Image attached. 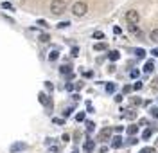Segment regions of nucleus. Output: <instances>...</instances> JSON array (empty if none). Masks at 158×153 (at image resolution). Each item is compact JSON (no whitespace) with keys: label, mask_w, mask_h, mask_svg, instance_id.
Instances as JSON below:
<instances>
[{"label":"nucleus","mask_w":158,"mask_h":153,"mask_svg":"<svg viewBox=\"0 0 158 153\" xmlns=\"http://www.w3.org/2000/svg\"><path fill=\"white\" fill-rule=\"evenodd\" d=\"M58 58H59V52H58V51H50V52H49V60H50V61H56Z\"/></svg>","instance_id":"nucleus-19"},{"label":"nucleus","mask_w":158,"mask_h":153,"mask_svg":"<svg viewBox=\"0 0 158 153\" xmlns=\"http://www.w3.org/2000/svg\"><path fill=\"white\" fill-rule=\"evenodd\" d=\"M59 72H61V74H72V67H70V65H61V67H59Z\"/></svg>","instance_id":"nucleus-13"},{"label":"nucleus","mask_w":158,"mask_h":153,"mask_svg":"<svg viewBox=\"0 0 158 153\" xmlns=\"http://www.w3.org/2000/svg\"><path fill=\"white\" fill-rule=\"evenodd\" d=\"M138 74H140V70H137V69H133V70H129V78H133V79H137Z\"/></svg>","instance_id":"nucleus-24"},{"label":"nucleus","mask_w":158,"mask_h":153,"mask_svg":"<svg viewBox=\"0 0 158 153\" xmlns=\"http://www.w3.org/2000/svg\"><path fill=\"white\" fill-rule=\"evenodd\" d=\"M49 40H50V36L47 32H41V34H40V41H41V43H47Z\"/></svg>","instance_id":"nucleus-20"},{"label":"nucleus","mask_w":158,"mask_h":153,"mask_svg":"<svg viewBox=\"0 0 158 153\" xmlns=\"http://www.w3.org/2000/svg\"><path fill=\"white\" fill-rule=\"evenodd\" d=\"M140 126H149V121L148 119H140Z\"/></svg>","instance_id":"nucleus-39"},{"label":"nucleus","mask_w":158,"mask_h":153,"mask_svg":"<svg viewBox=\"0 0 158 153\" xmlns=\"http://www.w3.org/2000/svg\"><path fill=\"white\" fill-rule=\"evenodd\" d=\"M67 90H69V92L74 90V85H72V83H67Z\"/></svg>","instance_id":"nucleus-44"},{"label":"nucleus","mask_w":158,"mask_h":153,"mask_svg":"<svg viewBox=\"0 0 158 153\" xmlns=\"http://www.w3.org/2000/svg\"><path fill=\"white\" fill-rule=\"evenodd\" d=\"M156 148H158V141H156Z\"/></svg>","instance_id":"nucleus-48"},{"label":"nucleus","mask_w":158,"mask_h":153,"mask_svg":"<svg viewBox=\"0 0 158 153\" xmlns=\"http://www.w3.org/2000/svg\"><path fill=\"white\" fill-rule=\"evenodd\" d=\"M131 88H133L131 85H124V88H122V94H129V92H131Z\"/></svg>","instance_id":"nucleus-28"},{"label":"nucleus","mask_w":158,"mask_h":153,"mask_svg":"<svg viewBox=\"0 0 158 153\" xmlns=\"http://www.w3.org/2000/svg\"><path fill=\"white\" fill-rule=\"evenodd\" d=\"M149 112H151V115H153V117H156V119H158V106H153Z\"/></svg>","instance_id":"nucleus-26"},{"label":"nucleus","mask_w":158,"mask_h":153,"mask_svg":"<svg viewBox=\"0 0 158 153\" xmlns=\"http://www.w3.org/2000/svg\"><path fill=\"white\" fill-rule=\"evenodd\" d=\"M142 70L146 72V74H151V72L155 70V63H153L151 60H148V61H146V65H144V69H142Z\"/></svg>","instance_id":"nucleus-9"},{"label":"nucleus","mask_w":158,"mask_h":153,"mask_svg":"<svg viewBox=\"0 0 158 153\" xmlns=\"http://www.w3.org/2000/svg\"><path fill=\"white\" fill-rule=\"evenodd\" d=\"M94 148H95V141H92V139H88L86 142L83 144V150H85L86 153H92L94 151Z\"/></svg>","instance_id":"nucleus-7"},{"label":"nucleus","mask_w":158,"mask_h":153,"mask_svg":"<svg viewBox=\"0 0 158 153\" xmlns=\"http://www.w3.org/2000/svg\"><path fill=\"white\" fill-rule=\"evenodd\" d=\"M74 112V108H65V112H63V115H65V117H69L70 113Z\"/></svg>","instance_id":"nucleus-35"},{"label":"nucleus","mask_w":158,"mask_h":153,"mask_svg":"<svg viewBox=\"0 0 158 153\" xmlns=\"http://www.w3.org/2000/svg\"><path fill=\"white\" fill-rule=\"evenodd\" d=\"M49 9L52 15H61V13H65V9H67V2L65 0H52Z\"/></svg>","instance_id":"nucleus-1"},{"label":"nucleus","mask_w":158,"mask_h":153,"mask_svg":"<svg viewBox=\"0 0 158 153\" xmlns=\"http://www.w3.org/2000/svg\"><path fill=\"white\" fill-rule=\"evenodd\" d=\"M86 11H88L86 2H83V0L74 2V6H72V15H74V16H85V15H86Z\"/></svg>","instance_id":"nucleus-2"},{"label":"nucleus","mask_w":158,"mask_h":153,"mask_svg":"<svg viewBox=\"0 0 158 153\" xmlns=\"http://www.w3.org/2000/svg\"><path fill=\"white\" fill-rule=\"evenodd\" d=\"M52 122H54V124H65V119H59V117H54V119H52Z\"/></svg>","instance_id":"nucleus-30"},{"label":"nucleus","mask_w":158,"mask_h":153,"mask_svg":"<svg viewBox=\"0 0 158 153\" xmlns=\"http://www.w3.org/2000/svg\"><path fill=\"white\" fill-rule=\"evenodd\" d=\"M137 132H138V126H137V124H131V126H128V135H129V137H135V135H137Z\"/></svg>","instance_id":"nucleus-11"},{"label":"nucleus","mask_w":158,"mask_h":153,"mask_svg":"<svg viewBox=\"0 0 158 153\" xmlns=\"http://www.w3.org/2000/svg\"><path fill=\"white\" fill-rule=\"evenodd\" d=\"M94 51H106V43L104 41H99L94 45Z\"/></svg>","instance_id":"nucleus-15"},{"label":"nucleus","mask_w":158,"mask_h":153,"mask_svg":"<svg viewBox=\"0 0 158 153\" xmlns=\"http://www.w3.org/2000/svg\"><path fill=\"white\" fill-rule=\"evenodd\" d=\"M149 38H151V41H155V43H158V29H153V31H151Z\"/></svg>","instance_id":"nucleus-17"},{"label":"nucleus","mask_w":158,"mask_h":153,"mask_svg":"<svg viewBox=\"0 0 158 153\" xmlns=\"http://www.w3.org/2000/svg\"><path fill=\"white\" fill-rule=\"evenodd\" d=\"M122 99H124L122 94H115V103H122Z\"/></svg>","instance_id":"nucleus-33"},{"label":"nucleus","mask_w":158,"mask_h":153,"mask_svg":"<svg viewBox=\"0 0 158 153\" xmlns=\"http://www.w3.org/2000/svg\"><path fill=\"white\" fill-rule=\"evenodd\" d=\"M83 76H85V78H92V76H94V72H92V70H85V72H83Z\"/></svg>","instance_id":"nucleus-37"},{"label":"nucleus","mask_w":158,"mask_h":153,"mask_svg":"<svg viewBox=\"0 0 158 153\" xmlns=\"http://www.w3.org/2000/svg\"><path fill=\"white\" fill-rule=\"evenodd\" d=\"M94 38H95V40H104V32H102V31H95V32H94Z\"/></svg>","instance_id":"nucleus-22"},{"label":"nucleus","mask_w":158,"mask_h":153,"mask_svg":"<svg viewBox=\"0 0 158 153\" xmlns=\"http://www.w3.org/2000/svg\"><path fill=\"white\" fill-rule=\"evenodd\" d=\"M133 88H135V90H142V88H144V83H142V81H137L135 85H133Z\"/></svg>","instance_id":"nucleus-25"},{"label":"nucleus","mask_w":158,"mask_h":153,"mask_svg":"<svg viewBox=\"0 0 158 153\" xmlns=\"http://www.w3.org/2000/svg\"><path fill=\"white\" fill-rule=\"evenodd\" d=\"M131 104H133V106H138V104H142V101H140L138 97H133V99H131Z\"/></svg>","instance_id":"nucleus-29"},{"label":"nucleus","mask_w":158,"mask_h":153,"mask_svg":"<svg viewBox=\"0 0 158 153\" xmlns=\"http://www.w3.org/2000/svg\"><path fill=\"white\" fill-rule=\"evenodd\" d=\"M129 32H133V34H140L137 29V25H129Z\"/></svg>","instance_id":"nucleus-32"},{"label":"nucleus","mask_w":158,"mask_h":153,"mask_svg":"<svg viewBox=\"0 0 158 153\" xmlns=\"http://www.w3.org/2000/svg\"><path fill=\"white\" fill-rule=\"evenodd\" d=\"M38 101L43 104V106H50V97L45 94V92H40L38 94Z\"/></svg>","instance_id":"nucleus-6"},{"label":"nucleus","mask_w":158,"mask_h":153,"mask_svg":"<svg viewBox=\"0 0 158 153\" xmlns=\"http://www.w3.org/2000/svg\"><path fill=\"white\" fill-rule=\"evenodd\" d=\"M138 20H140V15H138V11L131 9V11H128V13H126V22H128L129 25H137Z\"/></svg>","instance_id":"nucleus-3"},{"label":"nucleus","mask_w":158,"mask_h":153,"mask_svg":"<svg viewBox=\"0 0 158 153\" xmlns=\"http://www.w3.org/2000/svg\"><path fill=\"white\" fill-rule=\"evenodd\" d=\"M61 139H63L65 142H69V141H70V135H69V133H63V137H61Z\"/></svg>","instance_id":"nucleus-40"},{"label":"nucleus","mask_w":158,"mask_h":153,"mask_svg":"<svg viewBox=\"0 0 158 153\" xmlns=\"http://www.w3.org/2000/svg\"><path fill=\"white\" fill-rule=\"evenodd\" d=\"M151 56H155V58H158V47H156V49H153V51H151Z\"/></svg>","instance_id":"nucleus-42"},{"label":"nucleus","mask_w":158,"mask_h":153,"mask_svg":"<svg viewBox=\"0 0 158 153\" xmlns=\"http://www.w3.org/2000/svg\"><path fill=\"white\" fill-rule=\"evenodd\" d=\"M133 54H135L137 58H146V51H144V49H138V47L133 49Z\"/></svg>","instance_id":"nucleus-12"},{"label":"nucleus","mask_w":158,"mask_h":153,"mask_svg":"<svg viewBox=\"0 0 158 153\" xmlns=\"http://www.w3.org/2000/svg\"><path fill=\"white\" fill-rule=\"evenodd\" d=\"M77 52H79V49L77 47H74V49H72V56H77Z\"/></svg>","instance_id":"nucleus-47"},{"label":"nucleus","mask_w":158,"mask_h":153,"mask_svg":"<svg viewBox=\"0 0 158 153\" xmlns=\"http://www.w3.org/2000/svg\"><path fill=\"white\" fill-rule=\"evenodd\" d=\"M115 90H117L115 83H106V92H108V94H115Z\"/></svg>","instance_id":"nucleus-16"},{"label":"nucleus","mask_w":158,"mask_h":153,"mask_svg":"<svg viewBox=\"0 0 158 153\" xmlns=\"http://www.w3.org/2000/svg\"><path fill=\"white\" fill-rule=\"evenodd\" d=\"M122 137H120V135H117V137H111V148H115V150H117V148H120V146H122Z\"/></svg>","instance_id":"nucleus-8"},{"label":"nucleus","mask_w":158,"mask_h":153,"mask_svg":"<svg viewBox=\"0 0 158 153\" xmlns=\"http://www.w3.org/2000/svg\"><path fill=\"white\" fill-rule=\"evenodd\" d=\"M151 135H153V130H151V128H146V130H144V132H142V139H144V141H146V139H149V137H151Z\"/></svg>","instance_id":"nucleus-18"},{"label":"nucleus","mask_w":158,"mask_h":153,"mask_svg":"<svg viewBox=\"0 0 158 153\" xmlns=\"http://www.w3.org/2000/svg\"><path fill=\"white\" fill-rule=\"evenodd\" d=\"M45 87H47V90H49V92H52V88H54V87H52V83H50V81H45Z\"/></svg>","instance_id":"nucleus-38"},{"label":"nucleus","mask_w":158,"mask_h":153,"mask_svg":"<svg viewBox=\"0 0 158 153\" xmlns=\"http://www.w3.org/2000/svg\"><path fill=\"white\" fill-rule=\"evenodd\" d=\"M99 151H101V153H106V151H108V148H106V146H101V148H99Z\"/></svg>","instance_id":"nucleus-46"},{"label":"nucleus","mask_w":158,"mask_h":153,"mask_svg":"<svg viewBox=\"0 0 158 153\" xmlns=\"http://www.w3.org/2000/svg\"><path fill=\"white\" fill-rule=\"evenodd\" d=\"M126 117H128V119H137V112H133V110H131L129 113H126Z\"/></svg>","instance_id":"nucleus-31"},{"label":"nucleus","mask_w":158,"mask_h":153,"mask_svg":"<svg viewBox=\"0 0 158 153\" xmlns=\"http://www.w3.org/2000/svg\"><path fill=\"white\" fill-rule=\"evenodd\" d=\"M140 153H155V148H144L140 150Z\"/></svg>","instance_id":"nucleus-34"},{"label":"nucleus","mask_w":158,"mask_h":153,"mask_svg":"<svg viewBox=\"0 0 158 153\" xmlns=\"http://www.w3.org/2000/svg\"><path fill=\"white\" fill-rule=\"evenodd\" d=\"M138 141L135 139V137H129V141H128V144H137Z\"/></svg>","instance_id":"nucleus-41"},{"label":"nucleus","mask_w":158,"mask_h":153,"mask_svg":"<svg viewBox=\"0 0 158 153\" xmlns=\"http://www.w3.org/2000/svg\"><path fill=\"white\" fill-rule=\"evenodd\" d=\"M94 128H95V124H94L92 121L86 122V130H88V132H94Z\"/></svg>","instance_id":"nucleus-27"},{"label":"nucleus","mask_w":158,"mask_h":153,"mask_svg":"<svg viewBox=\"0 0 158 153\" xmlns=\"http://www.w3.org/2000/svg\"><path fill=\"white\" fill-rule=\"evenodd\" d=\"M23 150H27V144L22 142V141H18V142H15V144H11L9 146L11 153H18V151H23Z\"/></svg>","instance_id":"nucleus-5"},{"label":"nucleus","mask_w":158,"mask_h":153,"mask_svg":"<svg viewBox=\"0 0 158 153\" xmlns=\"http://www.w3.org/2000/svg\"><path fill=\"white\" fill-rule=\"evenodd\" d=\"M0 7H2V9H7V11H15L13 4H11V2H7V0H6V2H2V4H0Z\"/></svg>","instance_id":"nucleus-14"},{"label":"nucleus","mask_w":158,"mask_h":153,"mask_svg":"<svg viewBox=\"0 0 158 153\" xmlns=\"http://www.w3.org/2000/svg\"><path fill=\"white\" fill-rule=\"evenodd\" d=\"M113 32H115V34H120L122 31H120V27H117V25H115V27H113Z\"/></svg>","instance_id":"nucleus-45"},{"label":"nucleus","mask_w":158,"mask_h":153,"mask_svg":"<svg viewBox=\"0 0 158 153\" xmlns=\"http://www.w3.org/2000/svg\"><path fill=\"white\" fill-rule=\"evenodd\" d=\"M69 25H70V22H67V20H65V22H59V23L56 25V27H58V29H67Z\"/></svg>","instance_id":"nucleus-23"},{"label":"nucleus","mask_w":158,"mask_h":153,"mask_svg":"<svg viewBox=\"0 0 158 153\" xmlns=\"http://www.w3.org/2000/svg\"><path fill=\"white\" fill-rule=\"evenodd\" d=\"M85 119H86V113H85V112H79L77 115H76V121H77V122H83Z\"/></svg>","instance_id":"nucleus-21"},{"label":"nucleus","mask_w":158,"mask_h":153,"mask_svg":"<svg viewBox=\"0 0 158 153\" xmlns=\"http://www.w3.org/2000/svg\"><path fill=\"white\" fill-rule=\"evenodd\" d=\"M118 58H120V52L118 51H110L108 52V60L110 61H117Z\"/></svg>","instance_id":"nucleus-10"},{"label":"nucleus","mask_w":158,"mask_h":153,"mask_svg":"<svg viewBox=\"0 0 158 153\" xmlns=\"http://www.w3.org/2000/svg\"><path fill=\"white\" fill-rule=\"evenodd\" d=\"M111 133H113V128H110V126H106V128H102L101 132H99V141H111Z\"/></svg>","instance_id":"nucleus-4"},{"label":"nucleus","mask_w":158,"mask_h":153,"mask_svg":"<svg viewBox=\"0 0 158 153\" xmlns=\"http://www.w3.org/2000/svg\"><path fill=\"white\" fill-rule=\"evenodd\" d=\"M122 130H124L122 126H115V128H113V132H117V133H120V132H122Z\"/></svg>","instance_id":"nucleus-43"},{"label":"nucleus","mask_w":158,"mask_h":153,"mask_svg":"<svg viewBox=\"0 0 158 153\" xmlns=\"http://www.w3.org/2000/svg\"><path fill=\"white\" fill-rule=\"evenodd\" d=\"M38 25H41V27H49L47 20H38Z\"/></svg>","instance_id":"nucleus-36"}]
</instances>
